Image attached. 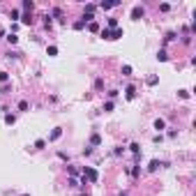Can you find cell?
Segmentation results:
<instances>
[{
    "label": "cell",
    "instance_id": "1",
    "mask_svg": "<svg viewBox=\"0 0 196 196\" xmlns=\"http://www.w3.org/2000/svg\"><path fill=\"white\" fill-rule=\"evenodd\" d=\"M120 37H122V30H120V28H116V30H108V28H104V30H102V39L113 42V39H120Z\"/></svg>",
    "mask_w": 196,
    "mask_h": 196
},
{
    "label": "cell",
    "instance_id": "2",
    "mask_svg": "<svg viewBox=\"0 0 196 196\" xmlns=\"http://www.w3.org/2000/svg\"><path fill=\"white\" fill-rule=\"evenodd\" d=\"M83 178H85V180H90V182H97L99 173H97L95 169H90V166H85V169H83Z\"/></svg>",
    "mask_w": 196,
    "mask_h": 196
},
{
    "label": "cell",
    "instance_id": "3",
    "mask_svg": "<svg viewBox=\"0 0 196 196\" xmlns=\"http://www.w3.org/2000/svg\"><path fill=\"white\" fill-rule=\"evenodd\" d=\"M143 14H145V9H143L141 5H136V7L132 9V18H134V21H139V18H143Z\"/></svg>",
    "mask_w": 196,
    "mask_h": 196
},
{
    "label": "cell",
    "instance_id": "4",
    "mask_svg": "<svg viewBox=\"0 0 196 196\" xmlns=\"http://www.w3.org/2000/svg\"><path fill=\"white\" fill-rule=\"evenodd\" d=\"M60 136H63V129H60V127H55L53 132H51V136H49V141H58Z\"/></svg>",
    "mask_w": 196,
    "mask_h": 196
},
{
    "label": "cell",
    "instance_id": "5",
    "mask_svg": "<svg viewBox=\"0 0 196 196\" xmlns=\"http://www.w3.org/2000/svg\"><path fill=\"white\" fill-rule=\"evenodd\" d=\"M125 97H127V99H134V97H136V88H134V85H127Z\"/></svg>",
    "mask_w": 196,
    "mask_h": 196
},
{
    "label": "cell",
    "instance_id": "6",
    "mask_svg": "<svg viewBox=\"0 0 196 196\" xmlns=\"http://www.w3.org/2000/svg\"><path fill=\"white\" fill-rule=\"evenodd\" d=\"M155 129H157V132H161V129H166V122H164L161 118H157V120H155Z\"/></svg>",
    "mask_w": 196,
    "mask_h": 196
},
{
    "label": "cell",
    "instance_id": "7",
    "mask_svg": "<svg viewBox=\"0 0 196 196\" xmlns=\"http://www.w3.org/2000/svg\"><path fill=\"white\" fill-rule=\"evenodd\" d=\"M99 143H102V136H99V134H92V136H90V145H99Z\"/></svg>",
    "mask_w": 196,
    "mask_h": 196
},
{
    "label": "cell",
    "instance_id": "8",
    "mask_svg": "<svg viewBox=\"0 0 196 196\" xmlns=\"http://www.w3.org/2000/svg\"><path fill=\"white\" fill-rule=\"evenodd\" d=\"M88 30H90V32H99V23H97V21H90Z\"/></svg>",
    "mask_w": 196,
    "mask_h": 196
},
{
    "label": "cell",
    "instance_id": "9",
    "mask_svg": "<svg viewBox=\"0 0 196 196\" xmlns=\"http://www.w3.org/2000/svg\"><path fill=\"white\" fill-rule=\"evenodd\" d=\"M159 166H164V164H161L159 159H152V161H150V166H148V169H150V171H157V169H159Z\"/></svg>",
    "mask_w": 196,
    "mask_h": 196
},
{
    "label": "cell",
    "instance_id": "10",
    "mask_svg": "<svg viewBox=\"0 0 196 196\" xmlns=\"http://www.w3.org/2000/svg\"><path fill=\"white\" fill-rule=\"evenodd\" d=\"M7 42H9V44H16V42H18V35H16V32H9V35H7Z\"/></svg>",
    "mask_w": 196,
    "mask_h": 196
},
{
    "label": "cell",
    "instance_id": "11",
    "mask_svg": "<svg viewBox=\"0 0 196 196\" xmlns=\"http://www.w3.org/2000/svg\"><path fill=\"white\" fill-rule=\"evenodd\" d=\"M129 150H132L134 155L139 157V152H141V145H139V143H132V145H129Z\"/></svg>",
    "mask_w": 196,
    "mask_h": 196
},
{
    "label": "cell",
    "instance_id": "12",
    "mask_svg": "<svg viewBox=\"0 0 196 196\" xmlns=\"http://www.w3.org/2000/svg\"><path fill=\"white\" fill-rule=\"evenodd\" d=\"M21 23H23V26H30V23H32L30 14H23V16H21Z\"/></svg>",
    "mask_w": 196,
    "mask_h": 196
},
{
    "label": "cell",
    "instance_id": "13",
    "mask_svg": "<svg viewBox=\"0 0 196 196\" xmlns=\"http://www.w3.org/2000/svg\"><path fill=\"white\" fill-rule=\"evenodd\" d=\"M85 28V21L81 18V21H74V30H83Z\"/></svg>",
    "mask_w": 196,
    "mask_h": 196
},
{
    "label": "cell",
    "instance_id": "14",
    "mask_svg": "<svg viewBox=\"0 0 196 196\" xmlns=\"http://www.w3.org/2000/svg\"><path fill=\"white\" fill-rule=\"evenodd\" d=\"M157 60L166 63V60H169V53H166V51H159V53H157Z\"/></svg>",
    "mask_w": 196,
    "mask_h": 196
},
{
    "label": "cell",
    "instance_id": "15",
    "mask_svg": "<svg viewBox=\"0 0 196 196\" xmlns=\"http://www.w3.org/2000/svg\"><path fill=\"white\" fill-rule=\"evenodd\" d=\"M95 9H97V5H95V2H88V5H85V14H92Z\"/></svg>",
    "mask_w": 196,
    "mask_h": 196
},
{
    "label": "cell",
    "instance_id": "16",
    "mask_svg": "<svg viewBox=\"0 0 196 196\" xmlns=\"http://www.w3.org/2000/svg\"><path fill=\"white\" fill-rule=\"evenodd\" d=\"M5 122H7V125H14V122H16V116L7 113V116H5Z\"/></svg>",
    "mask_w": 196,
    "mask_h": 196
},
{
    "label": "cell",
    "instance_id": "17",
    "mask_svg": "<svg viewBox=\"0 0 196 196\" xmlns=\"http://www.w3.org/2000/svg\"><path fill=\"white\" fill-rule=\"evenodd\" d=\"M118 28V18H108V30H116Z\"/></svg>",
    "mask_w": 196,
    "mask_h": 196
},
{
    "label": "cell",
    "instance_id": "18",
    "mask_svg": "<svg viewBox=\"0 0 196 196\" xmlns=\"http://www.w3.org/2000/svg\"><path fill=\"white\" fill-rule=\"evenodd\" d=\"M44 145H46V141H44V139H37V141H35V148H37V150H42Z\"/></svg>",
    "mask_w": 196,
    "mask_h": 196
},
{
    "label": "cell",
    "instance_id": "19",
    "mask_svg": "<svg viewBox=\"0 0 196 196\" xmlns=\"http://www.w3.org/2000/svg\"><path fill=\"white\" fill-rule=\"evenodd\" d=\"M7 79H9L7 71H0V83H7Z\"/></svg>",
    "mask_w": 196,
    "mask_h": 196
},
{
    "label": "cell",
    "instance_id": "20",
    "mask_svg": "<svg viewBox=\"0 0 196 196\" xmlns=\"http://www.w3.org/2000/svg\"><path fill=\"white\" fill-rule=\"evenodd\" d=\"M32 7H35V5H32L30 0H23V9H30V12H32Z\"/></svg>",
    "mask_w": 196,
    "mask_h": 196
},
{
    "label": "cell",
    "instance_id": "21",
    "mask_svg": "<svg viewBox=\"0 0 196 196\" xmlns=\"http://www.w3.org/2000/svg\"><path fill=\"white\" fill-rule=\"evenodd\" d=\"M49 55H58V46H49V51H46Z\"/></svg>",
    "mask_w": 196,
    "mask_h": 196
},
{
    "label": "cell",
    "instance_id": "22",
    "mask_svg": "<svg viewBox=\"0 0 196 196\" xmlns=\"http://www.w3.org/2000/svg\"><path fill=\"white\" fill-rule=\"evenodd\" d=\"M178 97H182V99H187V97H189V90H178Z\"/></svg>",
    "mask_w": 196,
    "mask_h": 196
},
{
    "label": "cell",
    "instance_id": "23",
    "mask_svg": "<svg viewBox=\"0 0 196 196\" xmlns=\"http://www.w3.org/2000/svg\"><path fill=\"white\" fill-rule=\"evenodd\" d=\"M129 74H132V67H129V65H125V67H122V76H129Z\"/></svg>",
    "mask_w": 196,
    "mask_h": 196
},
{
    "label": "cell",
    "instance_id": "24",
    "mask_svg": "<svg viewBox=\"0 0 196 196\" xmlns=\"http://www.w3.org/2000/svg\"><path fill=\"white\" fill-rule=\"evenodd\" d=\"M157 83H159V79H157V76H150V79H148V85H157Z\"/></svg>",
    "mask_w": 196,
    "mask_h": 196
},
{
    "label": "cell",
    "instance_id": "25",
    "mask_svg": "<svg viewBox=\"0 0 196 196\" xmlns=\"http://www.w3.org/2000/svg\"><path fill=\"white\" fill-rule=\"evenodd\" d=\"M169 9H171L169 2H161V5H159V12H169Z\"/></svg>",
    "mask_w": 196,
    "mask_h": 196
},
{
    "label": "cell",
    "instance_id": "26",
    "mask_svg": "<svg viewBox=\"0 0 196 196\" xmlns=\"http://www.w3.org/2000/svg\"><path fill=\"white\" fill-rule=\"evenodd\" d=\"M18 111H28V102H18Z\"/></svg>",
    "mask_w": 196,
    "mask_h": 196
},
{
    "label": "cell",
    "instance_id": "27",
    "mask_svg": "<svg viewBox=\"0 0 196 196\" xmlns=\"http://www.w3.org/2000/svg\"><path fill=\"white\" fill-rule=\"evenodd\" d=\"M12 18H21V12H18V9H12Z\"/></svg>",
    "mask_w": 196,
    "mask_h": 196
},
{
    "label": "cell",
    "instance_id": "28",
    "mask_svg": "<svg viewBox=\"0 0 196 196\" xmlns=\"http://www.w3.org/2000/svg\"><path fill=\"white\" fill-rule=\"evenodd\" d=\"M166 42H171V39H175V32H166V37H164Z\"/></svg>",
    "mask_w": 196,
    "mask_h": 196
},
{
    "label": "cell",
    "instance_id": "29",
    "mask_svg": "<svg viewBox=\"0 0 196 196\" xmlns=\"http://www.w3.org/2000/svg\"><path fill=\"white\" fill-rule=\"evenodd\" d=\"M104 111H113V102H106V104H104Z\"/></svg>",
    "mask_w": 196,
    "mask_h": 196
},
{
    "label": "cell",
    "instance_id": "30",
    "mask_svg": "<svg viewBox=\"0 0 196 196\" xmlns=\"http://www.w3.org/2000/svg\"><path fill=\"white\" fill-rule=\"evenodd\" d=\"M120 196H127V194H120Z\"/></svg>",
    "mask_w": 196,
    "mask_h": 196
}]
</instances>
